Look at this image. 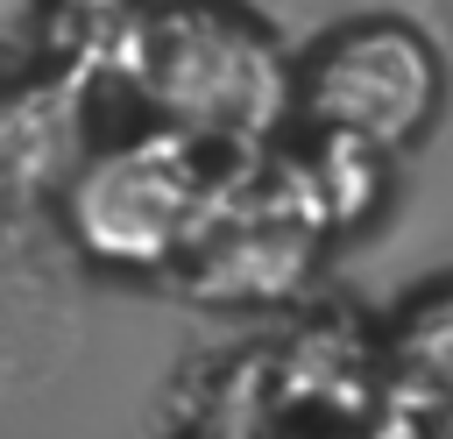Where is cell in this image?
Segmentation results:
<instances>
[{
	"label": "cell",
	"instance_id": "cell-2",
	"mask_svg": "<svg viewBox=\"0 0 453 439\" xmlns=\"http://www.w3.org/2000/svg\"><path fill=\"white\" fill-rule=\"evenodd\" d=\"M226 177L205 163V142L177 127H149L78 163L64 191V220L78 248L106 269H177V255L212 220Z\"/></svg>",
	"mask_w": 453,
	"mask_h": 439
},
{
	"label": "cell",
	"instance_id": "cell-8",
	"mask_svg": "<svg viewBox=\"0 0 453 439\" xmlns=\"http://www.w3.org/2000/svg\"><path fill=\"white\" fill-rule=\"evenodd\" d=\"M446 7H453V0H446Z\"/></svg>",
	"mask_w": 453,
	"mask_h": 439
},
{
	"label": "cell",
	"instance_id": "cell-3",
	"mask_svg": "<svg viewBox=\"0 0 453 439\" xmlns=\"http://www.w3.org/2000/svg\"><path fill=\"white\" fill-rule=\"evenodd\" d=\"M439 92H446L439 50L396 14H361L319 35V50L290 71V106L311 120V135H340L375 156L411 149L432 127Z\"/></svg>",
	"mask_w": 453,
	"mask_h": 439
},
{
	"label": "cell",
	"instance_id": "cell-6",
	"mask_svg": "<svg viewBox=\"0 0 453 439\" xmlns=\"http://www.w3.org/2000/svg\"><path fill=\"white\" fill-rule=\"evenodd\" d=\"M57 7H71V14H106L113 0H57Z\"/></svg>",
	"mask_w": 453,
	"mask_h": 439
},
{
	"label": "cell",
	"instance_id": "cell-7",
	"mask_svg": "<svg viewBox=\"0 0 453 439\" xmlns=\"http://www.w3.org/2000/svg\"><path fill=\"white\" fill-rule=\"evenodd\" d=\"M304 439H340V432H304Z\"/></svg>",
	"mask_w": 453,
	"mask_h": 439
},
{
	"label": "cell",
	"instance_id": "cell-4",
	"mask_svg": "<svg viewBox=\"0 0 453 439\" xmlns=\"http://www.w3.org/2000/svg\"><path fill=\"white\" fill-rule=\"evenodd\" d=\"M311 255H319V227L283 191H269V198L219 191L212 220L177 255V269L212 304H269V297H290L304 283Z\"/></svg>",
	"mask_w": 453,
	"mask_h": 439
},
{
	"label": "cell",
	"instance_id": "cell-1",
	"mask_svg": "<svg viewBox=\"0 0 453 439\" xmlns=\"http://www.w3.org/2000/svg\"><path fill=\"white\" fill-rule=\"evenodd\" d=\"M134 85L163 127L191 142H255L290 113V64L276 42L219 0H170L134 28Z\"/></svg>",
	"mask_w": 453,
	"mask_h": 439
},
{
	"label": "cell",
	"instance_id": "cell-5",
	"mask_svg": "<svg viewBox=\"0 0 453 439\" xmlns=\"http://www.w3.org/2000/svg\"><path fill=\"white\" fill-rule=\"evenodd\" d=\"M389 382L432 411H453V276L425 283L389 319Z\"/></svg>",
	"mask_w": 453,
	"mask_h": 439
}]
</instances>
